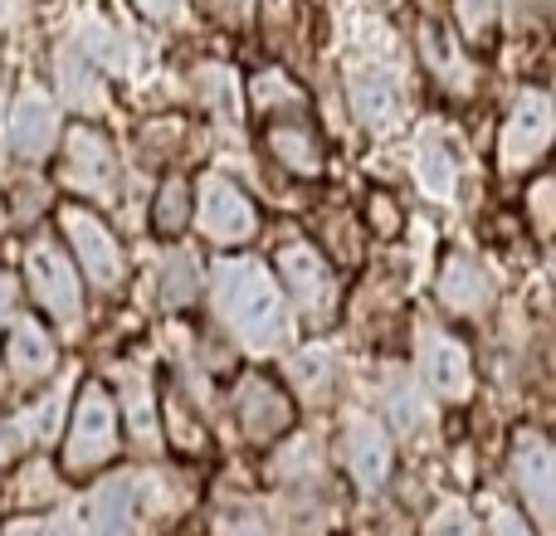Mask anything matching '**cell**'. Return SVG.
I'll return each instance as SVG.
<instances>
[{
	"label": "cell",
	"instance_id": "obj_34",
	"mask_svg": "<svg viewBox=\"0 0 556 536\" xmlns=\"http://www.w3.org/2000/svg\"><path fill=\"white\" fill-rule=\"evenodd\" d=\"M498 536H532V532L522 527V522L513 518V512H498Z\"/></svg>",
	"mask_w": 556,
	"mask_h": 536
},
{
	"label": "cell",
	"instance_id": "obj_3",
	"mask_svg": "<svg viewBox=\"0 0 556 536\" xmlns=\"http://www.w3.org/2000/svg\"><path fill=\"white\" fill-rule=\"evenodd\" d=\"M552 142V98L528 88L503 123V171H528Z\"/></svg>",
	"mask_w": 556,
	"mask_h": 536
},
{
	"label": "cell",
	"instance_id": "obj_23",
	"mask_svg": "<svg viewBox=\"0 0 556 536\" xmlns=\"http://www.w3.org/2000/svg\"><path fill=\"white\" fill-rule=\"evenodd\" d=\"M420 44H425V59H430V68L444 78L450 88H464V64H459V54H454V44H450V35L444 29H434V25H425V35H420Z\"/></svg>",
	"mask_w": 556,
	"mask_h": 536
},
{
	"label": "cell",
	"instance_id": "obj_38",
	"mask_svg": "<svg viewBox=\"0 0 556 536\" xmlns=\"http://www.w3.org/2000/svg\"><path fill=\"white\" fill-rule=\"evenodd\" d=\"M10 536H39V527H29V522H20V527H10Z\"/></svg>",
	"mask_w": 556,
	"mask_h": 536
},
{
	"label": "cell",
	"instance_id": "obj_6",
	"mask_svg": "<svg viewBox=\"0 0 556 536\" xmlns=\"http://www.w3.org/2000/svg\"><path fill=\"white\" fill-rule=\"evenodd\" d=\"M513 478H518V493L528 498L538 527H552L556 518V469H552V444L542 434L522 430L513 439Z\"/></svg>",
	"mask_w": 556,
	"mask_h": 536
},
{
	"label": "cell",
	"instance_id": "obj_20",
	"mask_svg": "<svg viewBox=\"0 0 556 536\" xmlns=\"http://www.w3.org/2000/svg\"><path fill=\"white\" fill-rule=\"evenodd\" d=\"M415 176H420L425 195H434V201H450V195H454L459 166H454L450 146L440 142V132H425L420 137V146H415Z\"/></svg>",
	"mask_w": 556,
	"mask_h": 536
},
{
	"label": "cell",
	"instance_id": "obj_33",
	"mask_svg": "<svg viewBox=\"0 0 556 536\" xmlns=\"http://www.w3.org/2000/svg\"><path fill=\"white\" fill-rule=\"evenodd\" d=\"M137 5H142L152 20H172V15H181V0H137Z\"/></svg>",
	"mask_w": 556,
	"mask_h": 536
},
{
	"label": "cell",
	"instance_id": "obj_12",
	"mask_svg": "<svg viewBox=\"0 0 556 536\" xmlns=\"http://www.w3.org/2000/svg\"><path fill=\"white\" fill-rule=\"evenodd\" d=\"M54 137H59L54 98L39 93V88H25V93H20V103L10 107V146H15L25 162H39V156H49Z\"/></svg>",
	"mask_w": 556,
	"mask_h": 536
},
{
	"label": "cell",
	"instance_id": "obj_24",
	"mask_svg": "<svg viewBox=\"0 0 556 536\" xmlns=\"http://www.w3.org/2000/svg\"><path fill=\"white\" fill-rule=\"evenodd\" d=\"M274 152L293 171H317V146L303 127H274Z\"/></svg>",
	"mask_w": 556,
	"mask_h": 536
},
{
	"label": "cell",
	"instance_id": "obj_16",
	"mask_svg": "<svg viewBox=\"0 0 556 536\" xmlns=\"http://www.w3.org/2000/svg\"><path fill=\"white\" fill-rule=\"evenodd\" d=\"M5 366L15 381H39V375H49V366H54V336H49L39 322L20 317V322L10 327Z\"/></svg>",
	"mask_w": 556,
	"mask_h": 536
},
{
	"label": "cell",
	"instance_id": "obj_1",
	"mask_svg": "<svg viewBox=\"0 0 556 536\" xmlns=\"http://www.w3.org/2000/svg\"><path fill=\"white\" fill-rule=\"evenodd\" d=\"M215 307H220L225 327L254 352H274L288 342V303L283 288L264 273L254 259H225L215 268Z\"/></svg>",
	"mask_w": 556,
	"mask_h": 536
},
{
	"label": "cell",
	"instance_id": "obj_7",
	"mask_svg": "<svg viewBox=\"0 0 556 536\" xmlns=\"http://www.w3.org/2000/svg\"><path fill=\"white\" fill-rule=\"evenodd\" d=\"M64 230H68V244H74L78 264H84L88 283L113 288L117 278H123V254H117L113 234L103 230L98 215H88V210H78L74 205V210H64Z\"/></svg>",
	"mask_w": 556,
	"mask_h": 536
},
{
	"label": "cell",
	"instance_id": "obj_19",
	"mask_svg": "<svg viewBox=\"0 0 556 536\" xmlns=\"http://www.w3.org/2000/svg\"><path fill=\"white\" fill-rule=\"evenodd\" d=\"M117 400H123L132 439L152 449L156 444V405H152V385H147V375L142 371H117Z\"/></svg>",
	"mask_w": 556,
	"mask_h": 536
},
{
	"label": "cell",
	"instance_id": "obj_5",
	"mask_svg": "<svg viewBox=\"0 0 556 536\" xmlns=\"http://www.w3.org/2000/svg\"><path fill=\"white\" fill-rule=\"evenodd\" d=\"M278 273H283V293L293 297L298 307H303L307 317H327L337 303V283L332 273H327L323 254L313 250V244H283L278 250Z\"/></svg>",
	"mask_w": 556,
	"mask_h": 536
},
{
	"label": "cell",
	"instance_id": "obj_18",
	"mask_svg": "<svg viewBox=\"0 0 556 536\" xmlns=\"http://www.w3.org/2000/svg\"><path fill=\"white\" fill-rule=\"evenodd\" d=\"M93 527L98 536H132L137 527V478L117 473L93 493Z\"/></svg>",
	"mask_w": 556,
	"mask_h": 536
},
{
	"label": "cell",
	"instance_id": "obj_39",
	"mask_svg": "<svg viewBox=\"0 0 556 536\" xmlns=\"http://www.w3.org/2000/svg\"><path fill=\"white\" fill-rule=\"evenodd\" d=\"M0 230H5V210H0Z\"/></svg>",
	"mask_w": 556,
	"mask_h": 536
},
{
	"label": "cell",
	"instance_id": "obj_11",
	"mask_svg": "<svg viewBox=\"0 0 556 536\" xmlns=\"http://www.w3.org/2000/svg\"><path fill=\"white\" fill-rule=\"evenodd\" d=\"M346 98H352V113L362 117V127L381 132V127H391L395 107H401V84H395V74L386 64H352Z\"/></svg>",
	"mask_w": 556,
	"mask_h": 536
},
{
	"label": "cell",
	"instance_id": "obj_17",
	"mask_svg": "<svg viewBox=\"0 0 556 536\" xmlns=\"http://www.w3.org/2000/svg\"><path fill=\"white\" fill-rule=\"evenodd\" d=\"M59 98L78 113H103L108 107V88H103V74L84 59V49H64L59 54Z\"/></svg>",
	"mask_w": 556,
	"mask_h": 536
},
{
	"label": "cell",
	"instance_id": "obj_35",
	"mask_svg": "<svg viewBox=\"0 0 556 536\" xmlns=\"http://www.w3.org/2000/svg\"><path fill=\"white\" fill-rule=\"evenodd\" d=\"M20 10H25V0H0V29H10L20 20Z\"/></svg>",
	"mask_w": 556,
	"mask_h": 536
},
{
	"label": "cell",
	"instance_id": "obj_32",
	"mask_svg": "<svg viewBox=\"0 0 556 536\" xmlns=\"http://www.w3.org/2000/svg\"><path fill=\"white\" fill-rule=\"evenodd\" d=\"M54 493V473L45 469V463H29L25 478H20V502H39Z\"/></svg>",
	"mask_w": 556,
	"mask_h": 536
},
{
	"label": "cell",
	"instance_id": "obj_26",
	"mask_svg": "<svg viewBox=\"0 0 556 536\" xmlns=\"http://www.w3.org/2000/svg\"><path fill=\"white\" fill-rule=\"evenodd\" d=\"M186 220H191V201H186L181 181H166L162 195H156V230L162 234H181Z\"/></svg>",
	"mask_w": 556,
	"mask_h": 536
},
{
	"label": "cell",
	"instance_id": "obj_29",
	"mask_svg": "<svg viewBox=\"0 0 556 536\" xmlns=\"http://www.w3.org/2000/svg\"><path fill=\"white\" fill-rule=\"evenodd\" d=\"M254 103L260 107H298L303 103V93H298L293 84H288V78H278V74H264V78H254Z\"/></svg>",
	"mask_w": 556,
	"mask_h": 536
},
{
	"label": "cell",
	"instance_id": "obj_36",
	"mask_svg": "<svg viewBox=\"0 0 556 536\" xmlns=\"http://www.w3.org/2000/svg\"><path fill=\"white\" fill-rule=\"evenodd\" d=\"M39 536H78L74 532V518H59L54 527H39Z\"/></svg>",
	"mask_w": 556,
	"mask_h": 536
},
{
	"label": "cell",
	"instance_id": "obj_4",
	"mask_svg": "<svg viewBox=\"0 0 556 536\" xmlns=\"http://www.w3.org/2000/svg\"><path fill=\"white\" fill-rule=\"evenodd\" d=\"M195 220H201V230L211 234L215 244H244V240H254V230H260V215H254V205L244 201V191H235V186L220 181V176H205L201 181Z\"/></svg>",
	"mask_w": 556,
	"mask_h": 536
},
{
	"label": "cell",
	"instance_id": "obj_15",
	"mask_svg": "<svg viewBox=\"0 0 556 536\" xmlns=\"http://www.w3.org/2000/svg\"><path fill=\"white\" fill-rule=\"evenodd\" d=\"M440 297H444V307H454V312L479 317L483 307L493 303V283H489V273L469 259V254H454V259L444 264V273H440Z\"/></svg>",
	"mask_w": 556,
	"mask_h": 536
},
{
	"label": "cell",
	"instance_id": "obj_27",
	"mask_svg": "<svg viewBox=\"0 0 556 536\" xmlns=\"http://www.w3.org/2000/svg\"><path fill=\"white\" fill-rule=\"evenodd\" d=\"M386 405H391V420H395V430H401V434H410V430H420V424H425V405H420V395H415L405 381L386 391Z\"/></svg>",
	"mask_w": 556,
	"mask_h": 536
},
{
	"label": "cell",
	"instance_id": "obj_8",
	"mask_svg": "<svg viewBox=\"0 0 556 536\" xmlns=\"http://www.w3.org/2000/svg\"><path fill=\"white\" fill-rule=\"evenodd\" d=\"M29 288H35L39 307H45L49 317L78 322V278L54 244H35V250H29Z\"/></svg>",
	"mask_w": 556,
	"mask_h": 536
},
{
	"label": "cell",
	"instance_id": "obj_13",
	"mask_svg": "<svg viewBox=\"0 0 556 536\" xmlns=\"http://www.w3.org/2000/svg\"><path fill=\"white\" fill-rule=\"evenodd\" d=\"M342 463L366 493L381 488L391 478V444H386L381 424L376 420H352L342 430Z\"/></svg>",
	"mask_w": 556,
	"mask_h": 536
},
{
	"label": "cell",
	"instance_id": "obj_25",
	"mask_svg": "<svg viewBox=\"0 0 556 536\" xmlns=\"http://www.w3.org/2000/svg\"><path fill=\"white\" fill-rule=\"evenodd\" d=\"M191 297H195V259L191 254H172L162 268V303L181 307V303H191Z\"/></svg>",
	"mask_w": 556,
	"mask_h": 536
},
{
	"label": "cell",
	"instance_id": "obj_30",
	"mask_svg": "<svg viewBox=\"0 0 556 536\" xmlns=\"http://www.w3.org/2000/svg\"><path fill=\"white\" fill-rule=\"evenodd\" d=\"M425 536H479V527H473V518L464 508H440L425 522Z\"/></svg>",
	"mask_w": 556,
	"mask_h": 536
},
{
	"label": "cell",
	"instance_id": "obj_28",
	"mask_svg": "<svg viewBox=\"0 0 556 536\" xmlns=\"http://www.w3.org/2000/svg\"><path fill=\"white\" fill-rule=\"evenodd\" d=\"M59 410H64V391H59V395H49V400H39L35 410H29L25 420H20V430H25L35 444L54 439V430H59Z\"/></svg>",
	"mask_w": 556,
	"mask_h": 536
},
{
	"label": "cell",
	"instance_id": "obj_31",
	"mask_svg": "<svg viewBox=\"0 0 556 536\" xmlns=\"http://www.w3.org/2000/svg\"><path fill=\"white\" fill-rule=\"evenodd\" d=\"M493 15H498V0H459V25L469 35H483L493 25Z\"/></svg>",
	"mask_w": 556,
	"mask_h": 536
},
{
	"label": "cell",
	"instance_id": "obj_2",
	"mask_svg": "<svg viewBox=\"0 0 556 536\" xmlns=\"http://www.w3.org/2000/svg\"><path fill=\"white\" fill-rule=\"evenodd\" d=\"M113 449H117V410H113V400H108V391L88 385V391L78 395L64 463H68V473H88L113 459Z\"/></svg>",
	"mask_w": 556,
	"mask_h": 536
},
{
	"label": "cell",
	"instance_id": "obj_14",
	"mask_svg": "<svg viewBox=\"0 0 556 536\" xmlns=\"http://www.w3.org/2000/svg\"><path fill=\"white\" fill-rule=\"evenodd\" d=\"M235 414H240V430L250 439H274V434L288 430V400L264 375H244L235 385Z\"/></svg>",
	"mask_w": 556,
	"mask_h": 536
},
{
	"label": "cell",
	"instance_id": "obj_9",
	"mask_svg": "<svg viewBox=\"0 0 556 536\" xmlns=\"http://www.w3.org/2000/svg\"><path fill=\"white\" fill-rule=\"evenodd\" d=\"M420 375L440 400H469L473 391V371H469V352L444 332H425L420 336Z\"/></svg>",
	"mask_w": 556,
	"mask_h": 536
},
{
	"label": "cell",
	"instance_id": "obj_22",
	"mask_svg": "<svg viewBox=\"0 0 556 536\" xmlns=\"http://www.w3.org/2000/svg\"><path fill=\"white\" fill-rule=\"evenodd\" d=\"M293 385L307 395V400H327L332 395V356H323V352H303L293 361Z\"/></svg>",
	"mask_w": 556,
	"mask_h": 536
},
{
	"label": "cell",
	"instance_id": "obj_10",
	"mask_svg": "<svg viewBox=\"0 0 556 536\" xmlns=\"http://www.w3.org/2000/svg\"><path fill=\"white\" fill-rule=\"evenodd\" d=\"M64 186L93 195V201L113 195V146L98 132H88V127H78L64 146Z\"/></svg>",
	"mask_w": 556,
	"mask_h": 536
},
{
	"label": "cell",
	"instance_id": "obj_37",
	"mask_svg": "<svg viewBox=\"0 0 556 536\" xmlns=\"http://www.w3.org/2000/svg\"><path fill=\"white\" fill-rule=\"evenodd\" d=\"M10 303H15V283H10V278H0V317L10 312Z\"/></svg>",
	"mask_w": 556,
	"mask_h": 536
},
{
	"label": "cell",
	"instance_id": "obj_21",
	"mask_svg": "<svg viewBox=\"0 0 556 536\" xmlns=\"http://www.w3.org/2000/svg\"><path fill=\"white\" fill-rule=\"evenodd\" d=\"M84 59L88 64H108V68H132V39H123V35H113V29H103V25H88L84 29Z\"/></svg>",
	"mask_w": 556,
	"mask_h": 536
}]
</instances>
